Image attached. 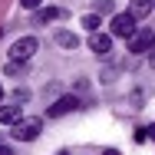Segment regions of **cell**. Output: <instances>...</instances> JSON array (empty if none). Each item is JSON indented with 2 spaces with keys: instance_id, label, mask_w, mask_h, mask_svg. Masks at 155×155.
Here are the masks:
<instances>
[{
  "instance_id": "9c48e42d",
  "label": "cell",
  "mask_w": 155,
  "mask_h": 155,
  "mask_svg": "<svg viewBox=\"0 0 155 155\" xmlns=\"http://www.w3.org/2000/svg\"><path fill=\"white\" fill-rule=\"evenodd\" d=\"M20 122V109L17 106H0V125H17Z\"/></svg>"
},
{
  "instance_id": "7a4b0ae2",
  "label": "cell",
  "mask_w": 155,
  "mask_h": 155,
  "mask_svg": "<svg viewBox=\"0 0 155 155\" xmlns=\"http://www.w3.org/2000/svg\"><path fill=\"white\" fill-rule=\"evenodd\" d=\"M40 129H43V119H20L17 125H10V135L17 142H33L40 135Z\"/></svg>"
},
{
  "instance_id": "30bf717a",
  "label": "cell",
  "mask_w": 155,
  "mask_h": 155,
  "mask_svg": "<svg viewBox=\"0 0 155 155\" xmlns=\"http://www.w3.org/2000/svg\"><path fill=\"white\" fill-rule=\"evenodd\" d=\"M56 46H63V50H76V46H79V40H76V33L60 30V33H56Z\"/></svg>"
},
{
  "instance_id": "ba28073f",
  "label": "cell",
  "mask_w": 155,
  "mask_h": 155,
  "mask_svg": "<svg viewBox=\"0 0 155 155\" xmlns=\"http://www.w3.org/2000/svg\"><path fill=\"white\" fill-rule=\"evenodd\" d=\"M63 17H66V10H63V7H43L36 20H40V23H53V20H63Z\"/></svg>"
},
{
  "instance_id": "9a60e30c",
  "label": "cell",
  "mask_w": 155,
  "mask_h": 155,
  "mask_svg": "<svg viewBox=\"0 0 155 155\" xmlns=\"http://www.w3.org/2000/svg\"><path fill=\"white\" fill-rule=\"evenodd\" d=\"M0 99H3V86H0Z\"/></svg>"
},
{
  "instance_id": "4fadbf2b",
  "label": "cell",
  "mask_w": 155,
  "mask_h": 155,
  "mask_svg": "<svg viewBox=\"0 0 155 155\" xmlns=\"http://www.w3.org/2000/svg\"><path fill=\"white\" fill-rule=\"evenodd\" d=\"M145 139H152V142H155V122H152V125H145Z\"/></svg>"
},
{
  "instance_id": "277c9868",
  "label": "cell",
  "mask_w": 155,
  "mask_h": 155,
  "mask_svg": "<svg viewBox=\"0 0 155 155\" xmlns=\"http://www.w3.org/2000/svg\"><path fill=\"white\" fill-rule=\"evenodd\" d=\"M152 46H155V36H152V30H139L132 40H129V50L139 56V53H152Z\"/></svg>"
},
{
  "instance_id": "5bb4252c",
  "label": "cell",
  "mask_w": 155,
  "mask_h": 155,
  "mask_svg": "<svg viewBox=\"0 0 155 155\" xmlns=\"http://www.w3.org/2000/svg\"><path fill=\"white\" fill-rule=\"evenodd\" d=\"M0 155H13V152H10V149H7V145H0Z\"/></svg>"
},
{
  "instance_id": "8992f818",
  "label": "cell",
  "mask_w": 155,
  "mask_h": 155,
  "mask_svg": "<svg viewBox=\"0 0 155 155\" xmlns=\"http://www.w3.org/2000/svg\"><path fill=\"white\" fill-rule=\"evenodd\" d=\"M89 50H93V53H99V56H106V53L112 50V36H106V33H93Z\"/></svg>"
},
{
  "instance_id": "7c38bea8",
  "label": "cell",
  "mask_w": 155,
  "mask_h": 155,
  "mask_svg": "<svg viewBox=\"0 0 155 155\" xmlns=\"http://www.w3.org/2000/svg\"><path fill=\"white\" fill-rule=\"evenodd\" d=\"M40 3H43V0H20V7H23V10H36Z\"/></svg>"
},
{
  "instance_id": "3957f363",
  "label": "cell",
  "mask_w": 155,
  "mask_h": 155,
  "mask_svg": "<svg viewBox=\"0 0 155 155\" xmlns=\"http://www.w3.org/2000/svg\"><path fill=\"white\" fill-rule=\"evenodd\" d=\"M112 36L132 40V36H135V20H132L129 13H116V17H112Z\"/></svg>"
},
{
  "instance_id": "8fae6325",
  "label": "cell",
  "mask_w": 155,
  "mask_h": 155,
  "mask_svg": "<svg viewBox=\"0 0 155 155\" xmlns=\"http://www.w3.org/2000/svg\"><path fill=\"white\" fill-rule=\"evenodd\" d=\"M83 27H86V30H89V33H96V30H99V27H102V20H99L96 13H86V17H83Z\"/></svg>"
},
{
  "instance_id": "6da1fadb",
  "label": "cell",
  "mask_w": 155,
  "mask_h": 155,
  "mask_svg": "<svg viewBox=\"0 0 155 155\" xmlns=\"http://www.w3.org/2000/svg\"><path fill=\"white\" fill-rule=\"evenodd\" d=\"M36 50H40V43H36V36H20L13 46H10V63H17V66H23L27 60L36 56Z\"/></svg>"
},
{
  "instance_id": "52a82bcc",
  "label": "cell",
  "mask_w": 155,
  "mask_h": 155,
  "mask_svg": "<svg viewBox=\"0 0 155 155\" xmlns=\"http://www.w3.org/2000/svg\"><path fill=\"white\" fill-rule=\"evenodd\" d=\"M149 13H152V0H132L129 3V17L132 20H145Z\"/></svg>"
},
{
  "instance_id": "5b68a950",
  "label": "cell",
  "mask_w": 155,
  "mask_h": 155,
  "mask_svg": "<svg viewBox=\"0 0 155 155\" xmlns=\"http://www.w3.org/2000/svg\"><path fill=\"white\" fill-rule=\"evenodd\" d=\"M73 109H79V99H76V96H60V99L50 106V116H53V119H60V116L73 112Z\"/></svg>"
},
{
  "instance_id": "2e32d148",
  "label": "cell",
  "mask_w": 155,
  "mask_h": 155,
  "mask_svg": "<svg viewBox=\"0 0 155 155\" xmlns=\"http://www.w3.org/2000/svg\"><path fill=\"white\" fill-rule=\"evenodd\" d=\"M106 155H119V152H106Z\"/></svg>"
},
{
  "instance_id": "e0dca14e",
  "label": "cell",
  "mask_w": 155,
  "mask_h": 155,
  "mask_svg": "<svg viewBox=\"0 0 155 155\" xmlns=\"http://www.w3.org/2000/svg\"><path fill=\"white\" fill-rule=\"evenodd\" d=\"M60 155H69V152H60Z\"/></svg>"
}]
</instances>
